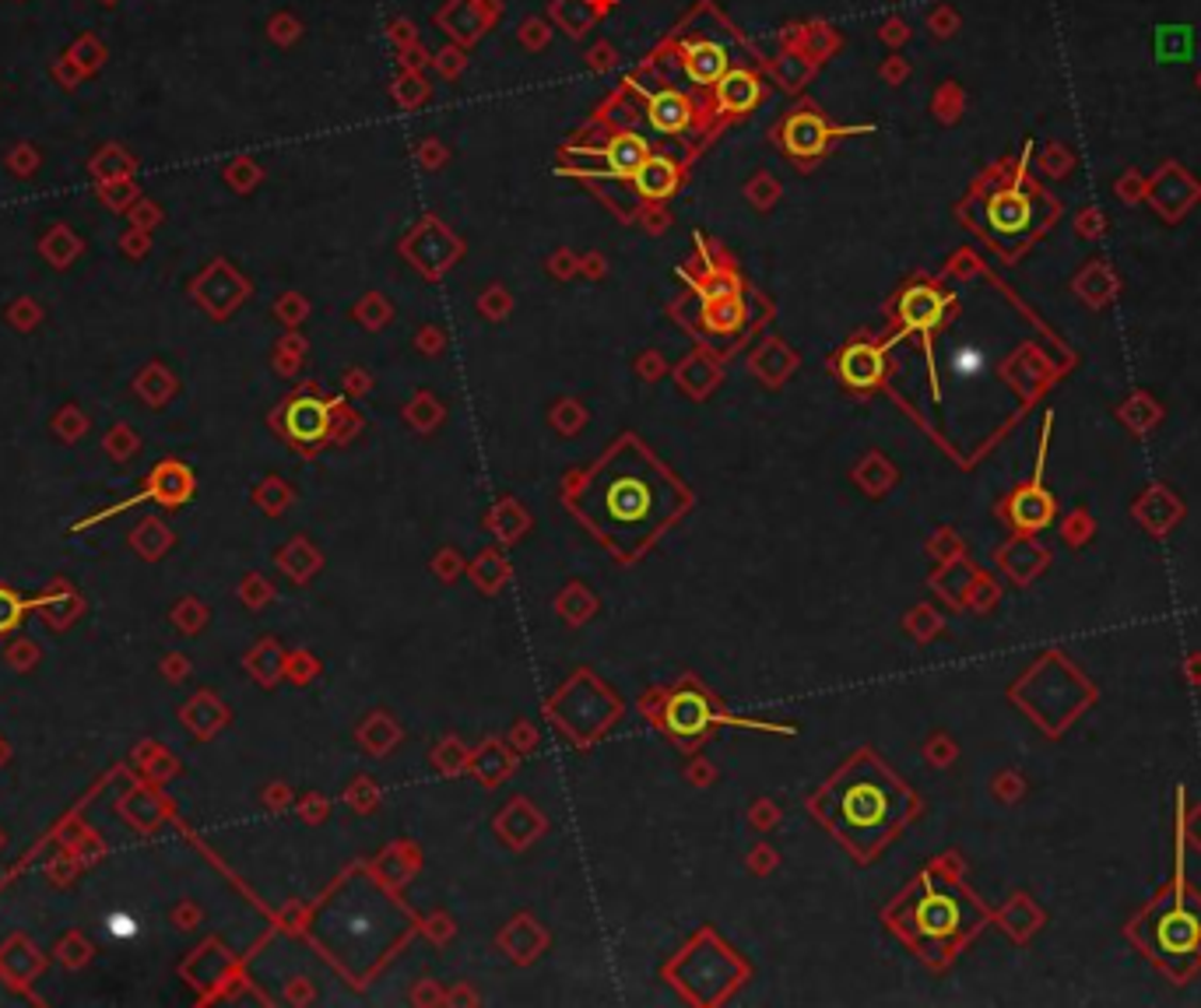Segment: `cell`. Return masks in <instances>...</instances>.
<instances>
[{
	"instance_id": "cell-1",
	"label": "cell",
	"mask_w": 1201,
	"mask_h": 1008,
	"mask_svg": "<svg viewBox=\"0 0 1201 1008\" xmlns=\"http://www.w3.org/2000/svg\"><path fill=\"white\" fill-rule=\"evenodd\" d=\"M686 499L675 478L640 443L626 439L570 492V510L615 548V556L632 559L678 517Z\"/></svg>"
},
{
	"instance_id": "cell-2",
	"label": "cell",
	"mask_w": 1201,
	"mask_h": 1008,
	"mask_svg": "<svg viewBox=\"0 0 1201 1008\" xmlns=\"http://www.w3.org/2000/svg\"><path fill=\"white\" fill-rule=\"evenodd\" d=\"M907 790L888 777L871 755H858L830 787L815 798V812L850 850L879 847L882 839L903 822Z\"/></svg>"
},
{
	"instance_id": "cell-3",
	"label": "cell",
	"mask_w": 1201,
	"mask_h": 1008,
	"mask_svg": "<svg viewBox=\"0 0 1201 1008\" xmlns=\"http://www.w3.org/2000/svg\"><path fill=\"white\" fill-rule=\"evenodd\" d=\"M983 921V910L959 885L924 875L893 910V924L907 942H914L928 959H945Z\"/></svg>"
},
{
	"instance_id": "cell-4",
	"label": "cell",
	"mask_w": 1201,
	"mask_h": 1008,
	"mask_svg": "<svg viewBox=\"0 0 1201 1008\" xmlns=\"http://www.w3.org/2000/svg\"><path fill=\"white\" fill-rule=\"evenodd\" d=\"M724 67H727V57L714 43H695L686 50V70L695 85H714V81L724 78Z\"/></svg>"
},
{
	"instance_id": "cell-5",
	"label": "cell",
	"mask_w": 1201,
	"mask_h": 1008,
	"mask_svg": "<svg viewBox=\"0 0 1201 1008\" xmlns=\"http://www.w3.org/2000/svg\"><path fill=\"white\" fill-rule=\"evenodd\" d=\"M717 95L727 113H744L759 99V85H755V78L744 75V70H731V75L717 81Z\"/></svg>"
},
{
	"instance_id": "cell-6",
	"label": "cell",
	"mask_w": 1201,
	"mask_h": 1008,
	"mask_svg": "<svg viewBox=\"0 0 1201 1008\" xmlns=\"http://www.w3.org/2000/svg\"><path fill=\"white\" fill-rule=\"evenodd\" d=\"M646 159H651V151H646L643 138H632V134L629 138H615V141H611V148L605 151V165H608L605 173H611V176H636Z\"/></svg>"
},
{
	"instance_id": "cell-7",
	"label": "cell",
	"mask_w": 1201,
	"mask_h": 1008,
	"mask_svg": "<svg viewBox=\"0 0 1201 1008\" xmlns=\"http://www.w3.org/2000/svg\"><path fill=\"white\" fill-rule=\"evenodd\" d=\"M784 141L795 155H815V151H822V144H826V124L815 113H801L787 124Z\"/></svg>"
},
{
	"instance_id": "cell-8",
	"label": "cell",
	"mask_w": 1201,
	"mask_h": 1008,
	"mask_svg": "<svg viewBox=\"0 0 1201 1008\" xmlns=\"http://www.w3.org/2000/svg\"><path fill=\"white\" fill-rule=\"evenodd\" d=\"M632 179H636V187H640L643 197L660 201V197H668L671 190H675L678 173H675V165H671L668 159H654V155H651V159L640 165V173H636Z\"/></svg>"
},
{
	"instance_id": "cell-9",
	"label": "cell",
	"mask_w": 1201,
	"mask_h": 1008,
	"mask_svg": "<svg viewBox=\"0 0 1201 1008\" xmlns=\"http://www.w3.org/2000/svg\"><path fill=\"white\" fill-rule=\"evenodd\" d=\"M651 124L664 134H675L689 124V102L678 92H660L651 102Z\"/></svg>"
},
{
	"instance_id": "cell-10",
	"label": "cell",
	"mask_w": 1201,
	"mask_h": 1008,
	"mask_svg": "<svg viewBox=\"0 0 1201 1008\" xmlns=\"http://www.w3.org/2000/svg\"><path fill=\"white\" fill-rule=\"evenodd\" d=\"M991 225L1002 233H1019L1029 225V197L1026 194H1002L991 201Z\"/></svg>"
},
{
	"instance_id": "cell-11",
	"label": "cell",
	"mask_w": 1201,
	"mask_h": 1008,
	"mask_svg": "<svg viewBox=\"0 0 1201 1008\" xmlns=\"http://www.w3.org/2000/svg\"><path fill=\"white\" fill-rule=\"evenodd\" d=\"M703 724H706V703L703 700H689V695H678V700L671 703L668 727L675 731V735H692V731H700Z\"/></svg>"
},
{
	"instance_id": "cell-12",
	"label": "cell",
	"mask_w": 1201,
	"mask_h": 1008,
	"mask_svg": "<svg viewBox=\"0 0 1201 1008\" xmlns=\"http://www.w3.org/2000/svg\"><path fill=\"white\" fill-rule=\"evenodd\" d=\"M1159 939H1163V953H1181V949H1191L1195 939H1198V924H1191L1184 914H1173L1163 921L1159 928Z\"/></svg>"
},
{
	"instance_id": "cell-13",
	"label": "cell",
	"mask_w": 1201,
	"mask_h": 1008,
	"mask_svg": "<svg viewBox=\"0 0 1201 1008\" xmlns=\"http://www.w3.org/2000/svg\"><path fill=\"white\" fill-rule=\"evenodd\" d=\"M939 306H942V303H939V295L928 292V288H917V292H910V295H907L903 314H907L910 323H917V327H931V323L939 320V314H942Z\"/></svg>"
},
{
	"instance_id": "cell-14",
	"label": "cell",
	"mask_w": 1201,
	"mask_h": 1008,
	"mask_svg": "<svg viewBox=\"0 0 1201 1008\" xmlns=\"http://www.w3.org/2000/svg\"><path fill=\"white\" fill-rule=\"evenodd\" d=\"M844 377L850 383H858V387H868V383L879 377V355L868 352V348H854V352L844 358Z\"/></svg>"
}]
</instances>
